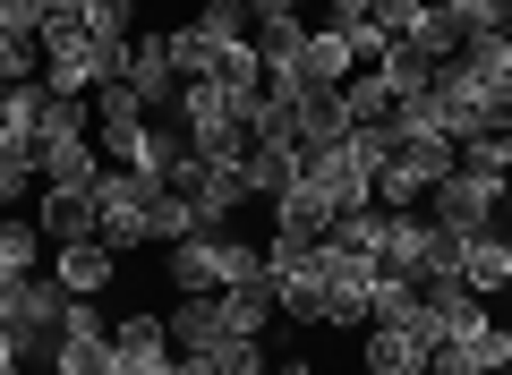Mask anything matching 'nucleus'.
Masks as SVG:
<instances>
[{"label":"nucleus","instance_id":"nucleus-1","mask_svg":"<svg viewBox=\"0 0 512 375\" xmlns=\"http://www.w3.org/2000/svg\"><path fill=\"white\" fill-rule=\"evenodd\" d=\"M453 171H461V145H453V137L393 128V154H384V171H376V205L410 214V205H427V188H444Z\"/></svg>","mask_w":512,"mask_h":375},{"label":"nucleus","instance_id":"nucleus-2","mask_svg":"<svg viewBox=\"0 0 512 375\" xmlns=\"http://www.w3.org/2000/svg\"><path fill=\"white\" fill-rule=\"evenodd\" d=\"M154 197H163V179L103 162V179H94V239L120 248V256L128 248H154Z\"/></svg>","mask_w":512,"mask_h":375},{"label":"nucleus","instance_id":"nucleus-3","mask_svg":"<svg viewBox=\"0 0 512 375\" xmlns=\"http://www.w3.org/2000/svg\"><path fill=\"white\" fill-rule=\"evenodd\" d=\"M504 197H512V171H470V162H461V171L444 179V188H427V222H444L453 239H470V231H495Z\"/></svg>","mask_w":512,"mask_h":375},{"label":"nucleus","instance_id":"nucleus-4","mask_svg":"<svg viewBox=\"0 0 512 375\" xmlns=\"http://www.w3.org/2000/svg\"><path fill=\"white\" fill-rule=\"evenodd\" d=\"M154 120L180 111V69H171V35H128V77H120Z\"/></svg>","mask_w":512,"mask_h":375},{"label":"nucleus","instance_id":"nucleus-5","mask_svg":"<svg viewBox=\"0 0 512 375\" xmlns=\"http://www.w3.org/2000/svg\"><path fill=\"white\" fill-rule=\"evenodd\" d=\"M111 273H120V248H103V239H69V248H52V282L69 290V299H103Z\"/></svg>","mask_w":512,"mask_h":375},{"label":"nucleus","instance_id":"nucleus-6","mask_svg":"<svg viewBox=\"0 0 512 375\" xmlns=\"http://www.w3.org/2000/svg\"><path fill=\"white\" fill-rule=\"evenodd\" d=\"M214 316H222V333L265 341L282 324V299H274V282H231V290H214Z\"/></svg>","mask_w":512,"mask_h":375},{"label":"nucleus","instance_id":"nucleus-7","mask_svg":"<svg viewBox=\"0 0 512 375\" xmlns=\"http://www.w3.org/2000/svg\"><path fill=\"white\" fill-rule=\"evenodd\" d=\"M35 179H43V188H94V179H103V145H94V137L43 145V154H35Z\"/></svg>","mask_w":512,"mask_h":375},{"label":"nucleus","instance_id":"nucleus-8","mask_svg":"<svg viewBox=\"0 0 512 375\" xmlns=\"http://www.w3.org/2000/svg\"><path fill=\"white\" fill-rule=\"evenodd\" d=\"M43 86H52V94H94V86H103L94 43L86 35H52V43H43Z\"/></svg>","mask_w":512,"mask_h":375},{"label":"nucleus","instance_id":"nucleus-9","mask_svg":"<svg viewBox=\"0 0 512 375\" xmlns=\"http://www.w3.org/2000/svg\"><path fill=\"white\" fill-rule=\"evenodd\" d=\"M461 282H470L478 299H495V290L512 282V231H470L461 239Z\"/></svg>","mask_w":512,"mask_h":375},{"label":"nucleus","instance_id":"nucleus-10","mask_svg":"<svg viewBox=\"0 0 512 375\" xmlns=\"http://www.w3.org/2000/svg\"><path fill=\"white\" fill-rule=\"evenodd\" d=\"M35 222H43V239H52V248H69V239H94V188H43Z\"/></svg>","mask_w":512,"mask_h":375},{"label":"nucleus","instance_id":"nucleus-11","mask_svg":"<svg viewBox=\"0 0 512 375\" xmlns=\"http://www.w3.org/2000/svg\"><path fill=\"white\" fill-rule=\"evenodd\" d=\"M350 137V111H342V86L333 94H308L299 103V162H316V154H333V145Z\"/></svg>","mask_w":512,"mask_h":375},{"label":"nucleus","instance_id":"nucleus-12","mask_svg":"<svg viewBox=\"0 0 512 375\" xmlns=\"http://www.w3.org/2000/svg\"><path fill=\"white\" fill-rule=\"evenodd\" d=\"M299 145H248V188H256V205H282L299 188Z\"/></svg>","mask_w":512,"mask_h":375},{"label":"nucleus","instance_id":"nucleus-13","mask_svg":"<svg viewBox=\"0 0 512 375\" xmlns=\"http://www.w3.org/2000/svg\"><path fill=\"white\" fill-rule=\"evenodd\" d=\"M453 358H461L470 375H495V367H512V324H495V316L461 324V333H453Z\"/></svg>","mask_w":512,"mask_h":375},{"label":"nucleus","instance_id":"nucleus-14","mask_svg":"<svg viewBox=\"0 0 512 375\" xmlns=\"http://www.w3.org/2000/svg\"><path fill=\"white\" fill-rule=\"evenodd\" d=\"M43 222L35 214H0V282H18V273H43Z\"/></svg>","mask_w":512,"mask_h":375},{"label":"nucleus","instance_id":"nucleus-15","mask_svg":"<svg viewBox=\"0 0 512 375\" xmlns=\"http://www.w3.org/2000/svg\"><path fill=\"white\" fill-rule=\"evenodd\" d=\"M274 231H291V239H325L333 231V205H325V188H316L308 171H299V188L274 205Z\"/></svg>","mask_w":512,"mask_h":375},{"label":"nucleus","instance_id":"nucleus-16","mask_svg":"<svg viewBox=\"0 0 512 375\" xmlns=\"http://www.w3.org/2000/svg\"><path fill=\"white\" fill-rule=\"evenodd\" d=\"M410 52H427V60H436V69H444V60H461V43H470V35H461V18H453V9H444V0H427V9H419V18H410Z\"/></svg>","mask_w":512,"mask_h":375},{"label":"nucleus","instance_id":"nucleus-17","mask_svg":"<svg viewBox=\"0 0 512 375\" xmlns=\"http://www.w3.org/2000/svg\"><path fill=\"white\" fill-rule=\"evenodd\" d=\"M342 111H350V128H393V111H402V94L384 86L376 69H350V86H342Z\"/></svg>","mask_w":512,"mask_h":375},{"label":"nucleus","instance_id":"nucleus-18","mask_svg":"<svg viewBox=\"0 0 512 375\" xmlns=\"http://www.w3.org/2000/svg\"><path fill=\"white\" fill-rule=\"evenodd\" d=\"M419 299L436 307V324H444V333H461V324H478V316H487V299H478V290L461 282V273H427V282H419Z\"/></svg>","mask_w":512,"mask_h":375},{"label":"nucleus","instance_id":"nucleus-19","mask_svg":"<svg viewBox=\"0 0 512 375\" xmlns=\"http://www.w3.org/2000/svg\"><path fill=\"white\" fill-rule=\"evenodd\" d=\"M180 162H188V128L180 120H146V145H137V162H128V171H146V179H180Z\"/></svg>","mask_w":512,"mask_h":375},{"label":"nucleus","instance_id":"nucleus-20","mask_svg":"<svg viewBox=\"0 0 512 375\" xmlns=\"http://www.w3.org/2000/svg\"><path fill=\"white\" fill-rule=\"evenodd\" d=\"M171 350V333H163V316H146V307H128L120 324H111V358L120 367H146V358H163Z\"/></svg>","mask_w":512,"mask_h":375},{"label":"nucleus","instance_id":"nucleus-21","mask_svg":"<svg viewBox=\"0 0 512 375\" xmlns=\"http://www.w3.org/2000/svg\"><path fill=\"white\" fill-rule=\"evenodd\" d=\"M52 375H120V358H111V324H103V333H60L52 341Z\"/></svg>","mask_w":512,"mask_h":375},{"label":"nucleus","instance_id":"nucleus-22","mask_svg":"<svg viewBox=\"0 0 512 375\" xmlns=\"http://www.w3.org/2000/svg\"><path fill=\"white\" fill-rule=\"evenodd\" d=\"M359 367H367V375H419V367H427V350H419V341H402L393 324H367Z\"/></svg>","mask_w":512,"mask_h":375},{"label":"nucleus","instance_id":"nucleus-23","mask_svg":"<svg viewBox=\"0 0 512 375\" xmlns=\"http://www.w3.org/2000/svg\"><path fill=\"white\" fill-rule=\"evenodd\" d=\"M205 256H214V282L222 290H231V282H265V248L239 239V231H205Z\"/></svg>","mask_w":512,"mask_h":375},{"label":"nucleus","instance_id":"nucleus-24","mask_svg":"<svg viewBox=\"0 0 512 375\" xmlns=\"http://www.w3.org/2000/svg\"><path fill=\"white\" fill-rule=\"evenodd\" d=\"M180 128H205V120H248V103H239L222 77H197V86H180V111H171Z\"/></svg>","mask_w":512,"mask_h":375},{"label":"nucleus","instance_id":"nucleus-25","mask_svg":"<svg viewBox=\"0 0 512 375\" xmlns=\"http://www.w3.org/2000/svg\"><path fill=\"white\" fill-rule=\"evenodd\" d=\"M384 231H393V205H359V214H342V222H333V248H350V256H376V265H384Z\"/></svg>","mask_w":512,"mask_h":375},{"label":"nucleus","instance_id":"nucleus-26","mask_svg":"<svg viewBox=\"0 0 512 375\" xmlns=\"http://www.w3.org/2000/svg\"><path fill=\"white\" fill-rule=\"evenodd\" d=\"M163 273H171V290H180V299H214V256H205V231L197 239H180V248H171L163 256Z\"/></svg>","mask_w":512,"mask_h":375},{"label":"nucleus","instance_id":"nucleus-27","mask_svg":"<svg viewBox=\"0 0 512 375\" xmlns=\"http://www.w3.org/2000/svg\"><path fill=\"white\" fill-rule=\"evenodd\" d=\"M163 333H171V350H222V316H214V299H180L163 316Z\"/></svg>","mask_w":512,"mask_h":375},{"label":"nucleus","instance_id":"nucleus-28","mask_svg":"<svg viewBox=\"0 0 512 375\" xmlns=\"http://www.w3.org/2000/svg\"><path fill=\"white\" fill-rule=\"evenodd\" d=\"M461 69H470L487 94H512V35H470L461 43Z\"/></svg>","mask_w":512,"mask_h":375},{"label":"nucleus","instance_id":"nucleus-29","mask_svg":"<svg viewBox=\"0 0 512 375\" xmlns=\"http://www.w3.org/2000/svg\"><path fill=\"white\" fill-rule=\"evenodd\" d=\"M188 26H197L214 52H231V43H248V35H256V9H248V0H205Z\"/></svg>","mask_w":512,"mask_h":375},{"label":"nucleus","instance_id":"nucleus-30","mask_svg":"<svg viewBox=\"0 0 512 375\" xmlns=\"http://www.w3.org/2000/svg\"><path fill=\"white\" fill-rule=\"evenodd\" d=\"M188 162H248V120H205V128H188Z\"/></svg>","mask_w":512,"mask_h":375},{"label":"nucleus","instance_id":"nucleus-31","mask_svg":"<svg viewBox=\"0 0 512 375\" xmlns=\"http://www.w3.org/2000/svg\"><path fill=\"white\" fill-rule=\"evenodd\" d=\"M376 77H384L393 94H427V86H436V60H427V52H410V43H384Z\"/></svg>","mask_w":512,"mask_h":375},{"label":"nucleus","instance_id":"nucleus-32","mask_svg":"<svg viewBox=\"0 0 512 375\" xmlns=\"http://www.w3.org/2000/svg\"><path fill=\"white\" fill-rule=\"evenodd\" d=\"M308 26L316 18H256V60H265V69H282V60H299V43H308Z\"/></svg>","mask_w":512,"mask_h":375},{"label":"nucleus","instance_id":"nucleus-33","mask_svg":"<svg viewBox=\"0 0 512 375\" xmlns=\"http://www.w3.org/2000/svg\"><path fill=\"white\" fill-rule=\"evenodd\" d=\"M248 145H299V103L291 94H265L248 111Z\"/></svg>","mask_w":512,"mask_h":375},{"label":"nucleus","instance_id":"nucleus-34","mask_svg":"<svg viewBox=\"0 0 512 375\" xmlns=\"http://www.w3.org/2000/svg\"><path fill=\"white\" fill-rule=\"evenodd\" d=\"M205 222H197V205L180 197V188H163V197H154V248H180V239H197Z\"/></svg>","mask_w":512,"mask_h":375},{"label":"nucleus","instance_id":"nucleus-35","mask_svg":"<svg viewBox=\"0 0 512 375\" xmlns=\"http://www.w3.org/2000/svg\"><path fill=\"white\" fill-rule=\"evenodd\" d=\"M171 69H180V86H197V77L222 69V52L197 35V26H171Z\"/></svg>","mask_w":512,"mask_h":375},{"label":"nucleus","instance_id":"nucleus-36","mask_svg":"<svg viewBox=\"0 0 512 375\" xmlns=\"http://www.w3.org/2000/svg\"><path fill=\"white\" fill-rule=\"evenodd\" d=\"M137 0H86V43H128Z\"/></svg>","mask_w":512,"mask_h":375},{"label":"nucleus","instance_id":"nucleus-37","mask_svg":"<svg viewBox=\"0 0 512 375\" xmlns=\"http://www.w3.org/2000/svg\"><path fill=\"white\" fill-rule=\"evenodd\" d=\"M26 77H43V43L0 35V86H26Z\"/></svg>","mask_w":512,"mask_h":375},{"label":"nucleus","instance_id":"nucleus-38","mask_svg":"<svg viewBox=\"0 0 512 375\" xmlns=\"http://www.w3.org/2000/svg\"><path fill=\"white\" fill-rule=\"evenodd\" d=\"M214 367H222V375H274V367H265V341H248V333H222Z\"/></svg>","mask_w":512,"mask_h":375},{"label":"nucleus","instance_id":"nucleus-39","mask_svg":"<svg viewBox=\"0 0 512 375\" xmlns=\"http://www.w3.org/2000/svg\"><path fill=\"white\" fill-rule=\"evenodd\" d=\"M26 188H43V179H35V162H18L9 145H0V214H18V197H26Z\"/></svg>","mask_w":512,"mask_h":375},{"label":"nucleus","instance_id":"nucleus-40","mask_svg":"<svg viewBox=\"0 0 512 375\" xmlns=\"http://www.w3.org/2000/svg\"><path fill=\"white\" fill-rule=\"evenodd\" d=\"M0 35H26V43H43V0H0Z\"/></svg>","mask_w":512,"mask_h":375},{"label":"nucleus","instance_id":"nucleus-41","mask_svg":"<svg viewBox=\"0 0 512 375\" xmlns=\"http://www.w3.org/2000/svg\"><path fill=\"white\" fill-rule=\"evenodd\" d=\"M52 35H86V0H43V43Z\"/></svg>","mask_w":512,"mask_h":375},{"label":"nucleus","instance_id":"nucleus-42","mask_svg":"<svg viewBox=\"0 0 512 375\" xmlns=\"http://www.w3.org/2000/svg\"><path fill=\"white\" fill-rule=\"evenodd\" d=\"M419 9H427V0H376V9H367V18H376L384 35L402 43V35H410V18H419Z\"/></svg>","mask_w":512,"mask_h":375},{"label":"nucleus","instance_id":"nucleus-43","mask_svg":"<svg viewBox=\"0 0 512 375\" xmlns=\"http://www.w3.org/2000/svg\"><path fill=\"white\" fill-rule=\"evenodd\" d=\"M376 0H316V26H359Z\"/></svg>","mask_w":512,"mask_h":375},{"label":"nucleus","instance_id":"nucleus-44","mask_svg":"<svg viewBox=\"0 0 512 375\" xmlns=\"http://www.w3.org/2000/svg\"><path fill=\"white\" fill-rule=\"evenodd\" d=\"M256 18H316V0H248Z\"/></svg>","mask_w":512,"mask_h":375},{"label":"nucleus","instance_id":"nucleus-45","mask_svg":"<svg viewBox=\"0 0 512 375\" xmlns=\"http://www.w3.org/2000/svg\"><path fill=\"white\" fill-rule=\"evenodd\" d=\"M128 375H180V358L163 350V358H146V367H128Z\"/></svg>","mask_w":512,"mask_h":375},{"label":"nucleus","instance_id":"nucleus-46","mask_svg":"<svg viewBox=\"0 0 512 375\" xmlns=\"http://www.w3.org/2000/svg\"><path fill=\"white\" fill-rule=\"evenodd\" d=\"M0 375H18V341H9V324H0Z\"/></svg>","mask_w":512,"mask_h":375},{"label":"nucleus","instance_id":"nucleus-47","mask_svg":"<svg viewBox=\"0 0 512 375\" xmlns=\"http://www.w3.org/2000/svg\"><path fill=\"white\" fill-rule=\"evenodd\" d=\"M274 375H316V367H308V358H282V367H274Z\"/></svg>","mask_w":512,"mask_h":375},{"label":"nucleus","instance_id":"nucleus-48","mask_svg":"<svg viewBox=\"0 0 512 375\" xmlns=\"http://www.w3.org/2000/svg\"><path fill=\"white\" fill-rule=\"evenodd\" d=\"M0 103H9V86H0Z\"/></svg>","mask_w":512,"mask_h":375},{"label":"nucleus","instance_id":"nucleus-49","mask_svg":"<svg viewBox=\"0 0 512 375\" xmlns=\"http://www.w3.org/2000/svg\"><path fill=\"white\" fill-rule=\"evenodd\" d=\"M350 375H367V367H350Z\"/></svg>","mask_w":512,"mask_h":375},{"label":"nucleus","instance_id":"nucleus-50","mask_svg":"<svg viewBox=\"0 0 512 375\" xmlns=\"http://www.w3.org/2000/svg\"><path fill=\"white\" fill-rule=\"evenodd\" d=\"M495 375H512V367H495Z\"/></svg>","mask_w":512,"mask_h":375},{"label":"nucleus","instance_id":"nucleus-51","mask_svg":"<svg viewBox=\"0 0 512 375\" xmlns=\"http://www.w3.org/2000/svg\"><path fill=\"white\" fill-rule=\"evenodd\" d=\"M419 375H427V367H419Z\"/></svg>","mask_w":512,"mask_h":375},{"label":"nucleus","instance_id":"nucleus-52","mask_svg":"<svg viewBox=\"0 0 512 375\" xmlns=\"http://www.w3.org/2000/svg\"><path fill=\"white\" fill-rule=\"evenodd\" d=\"M18 375H26V367H18Z\"/></svg>","mask_w":512,"mask_h":375}]
</instances>
